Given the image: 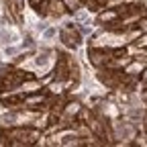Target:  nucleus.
I'll return each mask as SVG.
<instances>
[{"mask_svg":"<svg viewBox=\"0 0 147 147\" xmlns=\"http://www.w3.org/2000/svg\"><path fill=\"white\" fill-rule=\"evenodd\" d=\"M57 35H59V29L55 27V25H47L43 29V35H41V39L43 41H53V39H57Z\"/></svg>","mask_w":147,"mask_h":147,"instance_id":"nucleus-5","label":"nucleus"},{"mask_svg":"<svg viewBox=\"0 0 147 147\" xmlns=\"http://www.w3.org/2000/svg\"><path fill=\"white\" fill-rule=\"evenodd\" d=\"M115 55V49L106 47H88V61L92 67H104Z\"/></svg>","mask_w":147,"mask_h":147,"instance_id":"nucleus-2","label":"nucleus"},{"mask_svg":"<svg viewBox=\"0 0 147 147\" xmlns=\"http://www.w3.org/2000/svg\"><path fill=\"white\" fill-rule=\"evenodd\" d=\"M69 16H71V21L76 23V25H80V23H86L88 18H90V10H88L86 6H80L78 10H74Z\"/></svg>","mask_w":147,"mask_h":147,"instance_id":"nucleus-4","label":"nucleus"},{"mask_svg":"<svg viewBox=\"0 0 147 147\" xmlns=\"http://www.w3.org/2000/svg\"><path fill=\"white\" fill-rule=\"evenodd\" d=\"M145 110H147V104H145Z\"/></svg>","mask_w":147,"mask_h":147,"instance_id":"nucleus-10","label":"nucleus"},{"mask_svg":"<svg viewBox=\"0 0 147 147\" xmlns=\"http://www.w3.org/2000/svg\"><path fill=\"white\" fill-rule=\"evenodd\" d=\"M59 43L65 47V49H69V51H78V47L84 43V35L80 33V29H78V25L74 23V21H67V23H63L61 27H59Z\"/></svg>","mask_w":147,"mask_h":147,"instance_id":"nucleus-1","label":"nucleus"},{"mask_svg":"<svg viewBox=\"0 0 147 147\" xmlns=\"http://www.w3.org/2000/svg\"><path fill=\"white\" fill-rule=\"evenodd\" d=\"M139 86H141V90L147 88V65H145V69H143V74H141V78H139Z\"/></svg>","mask_w":147,"mask_h":147,"instance_id":"nucleus-7","label":"nucleus"},{"mask_svg":"<svg viewBox=\"0 0 147 147\" xmlns=\"http://www.w3.org/2000/svg\"><path fill=\"white\" fill-rule=\"evenodd\" d=\"M61 2L65 4V8L69 10V14H71L74 10H78L80 6H84V0H61Z\"/></svg>","mask_w":147,"mask_h":147,"instance_id":"nucleus-6","label":"nucleus"},{"mask_svg":"<svg viewBox=\"0 0 147 147\" xmlns=\"http://www.w3.org/2000/svg\"><path fill=\"white\" fill-rule=\"evenodd\" d=\"M141 129L147 133V115H145V119H143V123H141Z\"/></svg>","mask_w":147,"mask_h":147,"instance_id":"nucleus-8","label":"nucleus"},{"mask_svg":"<svg viewBox=\"0 0 147 147\" xmlns=\"http://www.w3.org/2000/svg\"><path fill=\"white\" fill-rule=\"evenodd\" d=\"M141 98L147 102V88H143V90H141Z\"/></svg>","mask_w":147,"mask_h":147,"instance_id":"nucleus-9","label":"nucleus"},{"mask_svg":"<svg viewBox=\"0 0 147 147\" xmlns=\"http://www.w3.org/2000/svg\"><path fill=\"white\" fill-rule=\"evenodd\" d=\"M145 61H139V59H131L125 67H123V74L125 76H129V78H141V74H143V69H145Z\"/></svg>","mask_w":147,"mask_h":147,"instance_id":"nucleus-3","label":"nucleus"}]
</instances>
